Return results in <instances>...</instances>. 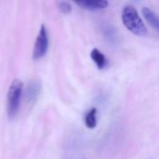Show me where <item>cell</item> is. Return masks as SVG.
I'll use <instances>...</instances> for the list:
<instances>
[{"mask_svg": "<svg viewBox=\"0 0 159 159\" xmlns=\"http://www.w3.org/2000/svg\"><path fill=\"white\" fill-rule=\"evenodd\" d=\"M48 49V35L46 26L42 24L34 43V47L33 50V59L35 61L42 59L47 54Z\"/></svg>", "mask_w": 159, "mask_h": 159, "instance_id": "3957f363", "label": "cell"}, {"mask_svg": "<svg viewBox=\"0 0 159 159\" xmlns=\"http://www.w3.org/2000/svg\"><path fill=\"white\" fill-rule=\"evenodd\" d=\"M122 21L124 26L137 36H145L148 34L146 25L132 6H126L122 11Z\"/></svg>", "mask_w": 159, "mask_h": 159, "instance_id": "6da1fadb", "label": "cell"}, {"mask_svg": "<svg viewBox=\"0 0 159 159\" xmlns=\"http://www.w3.org/2000/svg\"><path fill=\"white\" fill-rule=\"evenodd\" d=\"M142 12H143V17L145 18V20H146L154 28H156L157 30H158L159 31L158 16H157L154 11H152L150 8H148V7H143V10H142Z\"/></svg>", "mask_w": 159, "mask_h": 159, "instance_id": "52a82bcc", "label": "cell"}, {"mask_svg": "<svg viewBox=\"0 0 159 159\" xmlns=\"http://www.w3.org/2000/svg\"><path fill=\"white\" fill-rule=\"evenodd\" d=\"M90 57L99 69H103L107 64V59L98 48H93L90 52Z\"/></svg>", "mask_w": 159, "mask_h": 159, "instance_id": "8992f818", "label": "cell"}, {"mask_svg": "<svg viewBox=\"0 0 159 159\" xmlns=\"http://www.w3.org/2000/svg\"><path fill=\"white\" fill-rule=\"evenodd\" d=\"M77 6L89 10L104 9L108 7V0H73Z\"/></svg>", "mask_w": 159, "mask_h": 159, "instance_id": "5b68a950", "label": "cell"}, {"mask_svg": "<svg viewBox=\"0 0 159 159\" xmlns=\"http://www.w3.org/2000/svg\"><path fill=\"white\" fill-rule=\"evenodd\" d=\"M97 109L96 108H92L90 109L85 116V124L87 126V128L92 129L97 126Z\"/></svg>", "mask_w": 159, "mask_h": 159, "instance_id": "ba28073f", "label": "cell"}, {"mask_svg": "<svg viewBox=\"0 0 159 159\" xmlns=\"http://www.w3.org/2000/svg\"><path fill=\"white\" fill-rule=\"evenodd\" d=\"M22 89H23V84L19 79L13 80L8 89L7 98V116L10 119L15 118L19 113Z\"/></svg>", "mask_w": 159, "mask_h": 159, "instance_id": "7a4b0ae2", "label": "cell"}, {"mask_svg": "<svg viewBox=\"0 0 159 159\" xmlns=\"http://www.w3.org/2000/svg\"><path fill=\"white\" fill-rule=\"evenodd\" d=\"M59 8H60V10H61L63 14H69V13L72 11V7H71V5H70L68 2H65V1H61V2L59 4Z\"/></svg>", "mask_w": 159, "mask_h": 159, "instance_id": "9c48e42d", "label": "cell"}, {"mask_svg": "<svg viewBox=\"0 0 159 159\" xmlns=\"http://www.w3.org/2000/svg\"><path fill=\"white\" fill-rule=\"evenodd\" d=\"M41 84L38 81H31L25 90V101L29 104H34L40 94Z\"/></svg>", "mask_w": 159, "mask_h": 159, "instance_id": "277c9868", "label": "cell"}]
</instances>
